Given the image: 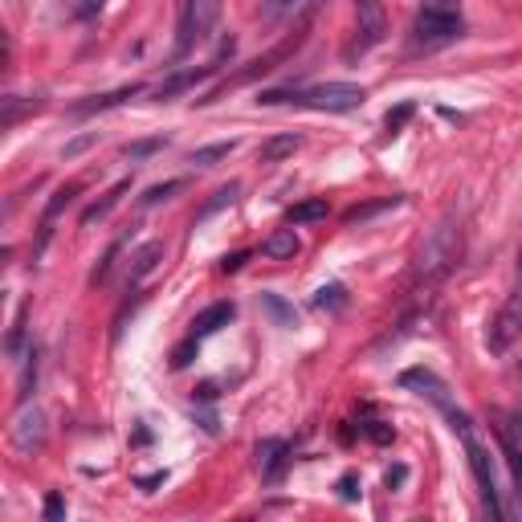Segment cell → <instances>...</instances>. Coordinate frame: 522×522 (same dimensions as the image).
Wrapping results in <instances>:
<instances>
[{
	"instance_id": "obj_1",
	"label": "cell",
	"mask_w": 522,
	"mask_h": 522,
	"mask_svg": "<svg viewBox=\"0 0 522 522\" xmlns=\"http://www.w3.org/2000/svg\"><path fill=\"white\" fill-rule=\"evenodd\" d=\"M368 90L355 82H323L307 86V90H261L257 107H302V110H330V115H347L360 110Z\"/></svg>"
},
{
	"instance_id": "obj_2",
	"label": "cell",
	"mask_w": 522,
	"mask_h": 522,
	"mask_svg": "<svg viewBox=\"0 0 522 522\" xmlns=\"http://www.w3.org/2000/svg\"><path fill=\"white\" fill-rule=\"evenodd\" d=\"M445 416H449V429H454L461 437V445H465L469 469H474V482H477V490H482V502H485V510H490V518H506V510H502L498 474H494V457H490V449H485L477 424L469 421L461 408H445Z\"/></svg>"
},
{
	"instance_id": "obj_3",
	"label": "cell",
	"mask_w": 522,
	"mask_h": 522,
	"mask_svg": "<svg viewBox=\"0 0 522 522\" xmlns=\"http://www.w3.org/2000/svg\"><path fill=\"white\" fill-rule=\"evenodd\" d=\"M465 37L457 0H424V8L412 21V49H441Z\"/></svg>"
},
{
	"instance_id": "obj_4",
	"label": "cell",
	"mask_w": 522,
	"mask_h": 522,
	"mask_svg": "<svg viewBox=\"0 0 522 522\" xmlns=\"http://www.w3.org/2000/svg\"><path fill=\"white\" fill-rule=\"evenodd\" d=\"M457 257H461V229L454 224V216H449L416 249V266H412L416 282H441L457 266Z\"/></svg>"
},
{
	"instance_id": "obj_5",
	"label": "cell",
	"mask_w": 522,
	"mask_h": 522,
	"mask_svg": "<svg viewBox=\"0 0 522 522\" xmlns=\"http://www.w3.org/2000/svg\"><path fill=\"white\" fill-rule=\"evenodd\" d=\"M302 41H307V21H302V25H298V29H294V33H290V37H286V41H277V46H274V49H266V54H261V57H254V62H249L245 69H241V74H233V78H229V82H224V86H216V90H213V94H208V99H200V102H213V99H216V94H221V90H229V86H245V82H254V78H261V74H269V69H277V66H282V62H286V57H290V54H294V49H298V46H302Z\"/></svg>"
},
{
	"instance_id": "obj_6",
	"label": "cell",
	"mask_w": 522,
	"mask_h": 522,
	"mask_svg": "<svg viewBox=\"0 0 522 522\" xmlns=\"http://www.w3.org/2000/svg\"><path fill=\"white\" fill-rule=\"evenodd\" d=\"M355 16H360V29H355V46L347 49V57L368 54L388 37V13L380 0H355Z\"/></svg>"
},
{
	"instance_id": "obj_7",
	"label": "cell",
	"mask_w": 522,
	"mask_h": 522,
	"mask_svg": "<svg viewBox=\"0 0 522 522\" xmlns=\"http://www.w3.org/2000/svg\"><path fill=\"white\" fill-rule=\"evenodd\" d=\"M8 441H13V449L21 457L41 454V445H46V412L33 404H21V412L8 424Z\"/></svg>"
},
{
	"instance_id": "obj_8",
	"label": "cell",
	"mask_w": 522,
	"mask_h": 522,
	"mask_svg": "<svg viewBox=\"0 0 522 522\" xmlns=\"http://www.w3.org/2000/svg\"><path fill=\"white\" fill-rule=\"evenodd\" d=\"M522 335V286L515 294H510V302L498 310V318L490 323V335H485V347H490L494 355H506L510 343Z\"/></svg>"
},
{
	"instance_id": "obj_9",
	"label": "cell",
	"mask_w": 522,
	"mask_h": 522,
	"mask_svg": "<svg viewBox=\"0 0 522 522\" xmlns=\"http://www.w3.org/2000/svg\"><path fill=\"white\" fill-rule=\"evenodd\" d=\"M254 457H257L261 482L277 485V482H282V474H286V465H290V445H286V441H277V437H266V441H257Z\"/></svg>"
},
{
	"instance_id": "obj_10",
	"label": "cell",
	"mask_w": 522,
	"mask_h": 522,
	"mask_svg": "<svg viewBox=\"0 0 522 522\" xmlns=\"http://www.w3.org/2000/svg\"><path fill=\"white\" fill-rule=\"evenodd\" d=\"M400 384H404V388H412L416 396L433 400V404H437L441 412H445V408H454V400H449L445 380H437L429 368H408V371H400Z\"/></svg>"
},
{
	"instance_id": "obj_11",
	"label": "cell",
	"mask_w": 522,
	"mask_h": 522,
	"mask_svg": "<svg viewBox=\"0 0 522 522\" xmlns=\"http://www.w3.org/2000/svg\"><path fill=\"white\" fill-rule=\"evenodd\" d=\"M200 46L196 37V0H180V25H176V49H172V66H180Z\"/></svg>"
},
{
	"instance_id": "obj_12",
	"label": "cell",
	"mask_w": 522,
	"mask_h": 522,
	"mask_svg": "<svg viewBox=\"0 0 522 522\" xmlns=\"http://www.w3.org/2000/svg\"><path fill=\"white\" fill-rule=\"evenodd\" d=\"M213 74H216L213 62H208V66H196V69H176L168 82L155 86V102H168V99H176V94H184V90H196V86L204 82V78H213Z\"/></svg>"
},
{
	"instance_id": "obj_13",
	"label": "cell",
	"mask_w": 522,
	"mask_h": 522,
	"mask_svg": "<svg viewBox=\"0 0 522 522\" xmlns=\"http://www.w3.org/2000/svg\"><path fill=\"white\" fill-rule=\"evenodd\" d=\"M163 261V241H147V245H139L135 254H130V266H127V294L135 290L139 282H143L147 274H155V266Z\"/></svg>"
},
{
	"instance_id": "obj_14",
	"label": "cell",
	"mask_w": 522,
	"mask_h": 522,
	"mask_svg": "<svg viewBox=\"0 0 522 522\" xmlns=\"http://www.w3.org/2000/svg\"><path fill=\"white\" fill-rule=\"evenodd\" d=\"M233 318H237V307H233V302H213V307H204V310L196 315L193 335H196V339H208V335H216L221 327H229Z\"/></svg>"
},
{
	"instance_id": "obj_15",
	"label": "cell",
	"mask_w": 522,
	"mask_h": 522,
	"mask_svg": "<svg viewBox=\"0 0 522 522\" xmlns=\"http://www.w3.org/2000/svg\"><path fill=\"white\" fill-rule=\"evenodd\" d=\"M139 90H143V86L130 82V86H119V90H110V94H99V99H82V102H74V115H99V110H115V107H123L127 99H135Z\"/></svg>"
},
{
	"instance_id": "obj_16",
	"label": "cell",
	"mask_w": 522,
	"mask_h": 522,
	"mask_svg": "<svg viewBox=\"0 0 522 522\" xmlns=\"http://www.w3.org/2000/svg\"><path fill=\"white\" fill-rule=\"evenodd\" d=\"M78 196H82V180H69V184H62V188H57V193H54V196H49L46 213H41V241H46V237H49V224H54V221H57V216H62V213H66V208H69V204H74V200H78Z\"/></svg>"
},
{
	"instance_id": "obj_17",
	"label": "cell",
	"mask_w": 522,
	"mask_h": 522,
	"mask_svg": "<svg viewBox=\"0 0 522 522\" xmlns=\"http://www.w3.org/2000/svg\"><path fill=\"white\" fill-rule=\"evenodd\" d=\"M261 254H266L269 261H294L302 254V241H298V233L294 229H277V233H269V237L261 241Z\"/></svg>"
},
{
	"instance_id": "obj_18",
	"label": "cell",
	"mask_w": 522,
	"mask_h": 522,
	"mask_svg": "<svg viewBox=\"0 0 522 522\" xmlns=\"http://www.w3.org/2000/svg\"><path fill=\"white\" fill-rule=\"evenodd\" d=\"M127 193H130V180H119V184H110L107 193H102V200H94V204L82 213V224H86V229H90V224L107 221V216L115 213V204H119V200H123Z\"/></svg>"
},
{
	"instance_id": "obj_19",
	"label": "cell",
	"mask_w": 522,
	"mask_h": 522,
	"mask_svg": "<svg viewBox=\"0 0 522 522\" xmlns=\"http://www.w3.org/2000/svg\"><path fill=\"white\" fill-rule=\"evenodd\" d=\"M502 449H506L510 465H515V482L522 494V416H510V421L502 424Z\"/></svg>"
},
{
	"instance_id": "obj_20",
	"label": "cell",
	"mask_w": 522,
	"mask_h": 522,
	"mask_svg": "<svg viewBox=\"0 0 522 522\" xmlns=\"http://www.w3.org/2000/svg\"><path fill=\"white\" fill-rule=\"evenodd\" d=\"M298 143H302L298 135H274V139H266V143L257 147V163H282V160H290V155L298 151Z\"/></svg>"
},
{
	"instance_id": "obj_21",
	"label": "cell",
	"mask_w": 522,
	"mask_h": 522,
	"mask_svg": "<svg viewBox=\"0 0 522 522\" xmlns=\"http://www.w3.org/2000/svg\"><path fill=\"white\" fill-rule=\"evenodd\" d=\"M261 310H266V315L274 318L277 327H298V310H294L290 302L282 298V294H269V290H266V294H261Z\"/></svg>"
},
{
	"instance_id": "obj_22",
	"label": "cell",
	"mask_w": 522,
	"mask_h": 522,
	"mask_svg": "<svg viewBox=\"0 0 522 522\" xmlns=\"http://www.w3.org/2000/svg\"><path fill=\"white\" fill-rule=\"evenodd\" d=\"M233 151H237V139H229V143H208V147H196V151L188 155V163H193V168H213V163L229 160Z\"/></svg>"
},
{
	"instance_id": "obj_23",
	"label": "cell",
	"mask_w": 522,
	"mask_h": 522,
	"mask_svg": "<svg viewBox=\"0 0 522 522\" xmlns=\"http://www.w3.org/2000/svg\"><path fill=\"white\" fill-rule=\"evenodd\" d=\"M327 200L323 196H315V200H302V204H294L290 213H286V221L290 224H315V221H327Z\"/></svg>"
},
{
	"instance_id": "obj_24",
	"label": "cell",
	"mask_w": 522,
	"mask_h": 522,
	"mask_svg": "<svg viewBox=\"0 0 522 522\" xmlns=\"http://www.w3.org/2000/svg\"><path fill=\"white\" fill-rule=\"evenodd\" d=\"M221 21V0H196V37L208 41Z\"/></svg>"
},
{
	"instance_id": "obj_25",
	"label": "cell",
	"mask_w": 522,
	"mask_h": 522,
	"mask_svg": "<svg viewBox=\"0 0 522 522\" xmlns=\"http://www.w3.org/2000/svg\"><path fill=\"white\" fill-rule=\"evenodd\" d=\"M188 188V180H163V184H151L143 196H139V208H155V204H163V200H172L176 193H184Z\"/></svg>"
},
{
	"instance_id": "obj_26",
	"label": "cell",
	"mask_w": 522,
	"mask_h": 522,
	"mask_svg": "<svg viewBox=\"0 0 522 522\" xmlns=\"http://www.w3.org/2000/svg\"><path fill=\"white\" fill-rule=\"evenodd\" d=\"M168 147V139L163 135H151V139H135V143H123V155L130 163H139V160H151L155 151H163Z\"/></svg>"
},
{
	"instance_id": "obj_27",
	"label": "cell",
	"mask_w": 522,
	"mask_h": 522,
	"mask_svg": "<svg viewBox=\"0 0 522 522\" xmlns=\"http://www.w3.org/2000/svg\"><path fill=\"white\" fill-rule=\"evenodd\" d=\"M347 307V286L343 282H330L315 294V310H343Z\"/></svg>"
},
{
	"instance_id": "obj_28",
	"label": "cell",
	"mask_w": 522,
	"mask_h": 522,
	"mask_svg": "<svg viewBox=\"0 0 522 522\" xmlns=\"http://www.w3.org/2000/svg\"><path fill=\"white\" fill-rule=\"evenodd\" d=\"M237 193H241V184H237V180H233V184H224V188H216V193H213V200H208V204H204V208H200V213H196V221H204V216H213L216 208L233 204V200H237Z\"/></svg>"
},
{
	"instance_id": "obj_29",
	"label": "cell",
	"mask_w": 522,
	"mask_h": 522,
	"mask_svg": "<svg viewBox=\"0 0 522 522\" xmlns=\"http://www.w3.org/2000/svg\"><path fill=\"white\" fill-rule=\"evenodd\" d=\"M412 115H416V102H400L396 110H388V115H384V130H388V135H400V130L412 123Z\"/></svg>"
},
{
	"instance_id": "obj_30",
	"label": "cell",
	"mask_w": 522,
	"mask_h": 522,
	"mask_svg": "<svg viewBox=\"0 0 522 522\" xmlns=\"http://www.w3.org/2000/svg\"><path fill=\"white\" fill-rule=\"evenodd\" d=\"M123 245H127V241H115V245L107 249V257H102L99 266H94L90 286H102V282H107V277H110V269H115V261H119V254H123Z\"/></svg>"
},
{
	"instance_id": "obj_31",
	"label": "cell",
	"mask_w": 522,
	"mask_h": 522,
	"mask_svg": "<svg viewBox=\"0 0 522 522\" xmlns=\"http://www.w3.org/2000/svg\"><path fill=\"white\" fill-rule=\"evenodd\" d=\"M33 384H37V351L25 355V376H21V392H16V400H21V404H29Z\"/></svg>"
},
{
	"instance_id": "obj_32",
	"label": "cell",
	"mask_w": 522,
	"mask_h": 522,
	"mask_svg": "<svg viewBox=\"0 0 522 522\" xmlns=\"http://www.w3.org/2000/svg\"><path fill=\"white\" fill-rule=\"evenodd\" d=\"M196 351H200V339H196V335H188L184 343H180L176 351H172V368H176V371H180V368H188V363L196 360Z\"/></svg>"
},
{
	"instance_id": "obj_33",
	"label": "cell",
	"mask_w": 522,
	"mask_h": 522,
	"mask_svg": "<svg viewBox=\"0 0 522 522\" xmlns=\"http://www.w3.org/2000/svg\"><path fill=\"white\" fill-rule=\"evenodd\" d=\"M360 433H363L368 441H376V445H388V441L396 437V429H392V424H384V421H363Z\"/></svg>"
},
{
	"instance_id": "obj_34",
	"label": "cell",
	"mask_w": 522,
	"mask_h": 522,
	"mask_svg": "<svg viewBox=\"0 0 522 522\" xmlns=\"http://www.w3.org/2000/svg\"><path fill=\"white\" fill-rule=\"evenodd\" d=\"M25 315H29V310H25V307H21V315H16V323H13V330H8V343H5V351H8V355H13V360H16V355H21V343H25Z\"/></svg>"
},
{
	"instance_id": "obj_35",
	"label": "cell",
	"mask_w": 522,
	"mask_h": 522,
	"mask_svg": "<svg viewBox=\"0 0 522 522\" xmlns=\"http://www.w3.org/2000/svg\"><path fill=\"white\" fill-rule=\"evenodd\" d=\"M404 196H388V200H380V204H368V208H351L347 213V224H355V221H368V216H376L380 208H392V204H400Z\"/></svg>"
},
{
	"instance_id": "obj_36",
	"label": "cell",
	"mask_w": 522,
	"mask_h": 522,
	"mask_svg": "<svg viewBox=\"0 0 522 522\" xmlns=\"http://www.w3.org/2000/svg\"><path fill=\"white\" fill-rule=\"evenodd\" d=\"M335 490H339V498H343V502H355V498H360V474H343Z\"/></svg>"
},
{
	"instance_id": "obj_37",
	"label": "cell",
	"mask_w": 522,
	"mask_h": 522,
	"mask_svg": "<svg viewBox=\"0 0 522 522\" xmlns=\"http://www.w3.org/2000/svg\"><path fill=\"white\" fill-rule=\"evenodd\" d=\"M245 261H249V249H237V254H224L216 269H221V274H237V269L245 266Z\"/></svg>"
},
{
	"instance_id": "obj_38",
	"label": "cell",
	"mask_w": 522,
	"mask_h": 522,
	"mask_svg": "<svg viewBox=\"0 0 522 522\" xmlns=\"http://www.w3.org/2000/svg\"><path fill=\"white\" fill-rule=\"evenodd\" d=\"M102 5H107V0H82V5L74 8V16H78V21H90V16L102 13Z\"/></svg>"
},
{
	"instance_id": "obj_39",
	"label": "cell",
	"mask_w": 522,
	"mask_h": 522,
	"mask_svg": "<svg viewBox=\"0 0 522 522\" xmlns=\"http://www.w3.org/2000/svg\"><path fill=\"white\" fill-rule=\"evenodd\" d=\"M94 139H99V135H94V130H90V135H78V139H74V143H66V151H62V155H66V160H74V155H82V151H86V147H90V143H94Z\"/></svg>"
},
{
	"instance_id": "obj_40",
	"label": "cell",
	"mask_w": 522,
	"mask_h": 522,
	"mask_svg": "<svg viewBox=\"0 0 522 522\" xmlns=\"http://www.w3.org/2000/svg\"><path fill=\"white\" fill-rule=\"evenodd\" d=\"M46 518H66V498L62 494H49L46 498Z\"/></svg>"
},
{
	"instance_id": "obj_41",
	"label": "cell",
	"mask_w": 522,
	"mask_h": 522,
	"mask_svg": "<svg viewBox=\"0 0 522 522\" xmlns=\"http://www.w3.org/2000/svg\"><path fill=\"white\" fill-rule=\"evenodd\" d=\"M163 482H168V469H160V474H143V477H135L139 490H151V485H163Z\"/></svg>"
},
{
	"instance_id": "obj_42",
	"label": "cell",
	"mask_w": 522,
	"mask_h": 522,
	"mask_svg": "<svg viewBox=\"0 0 522 522\" xmlns=\"http://www.w3.org/2000/svg\"><path fill=\"white\" fill-rule=\"evenodd\" d=\"M404 477H408V469H404V465H392V469H388V474H384L388 490H396V485H404Z\"/></svg>"
},
{
	"instance_id": "obj_43",
	"label": "cell",
	"mask_w": 522,
	"mask_h": 522,
	"mask_svg": "<svg viewBox=\"0 0 522 522\" xmlns=\"http://www.w3.org/2000/svg\"><path fill=\"white\" fill-rule=\"evenodd\" d=\"M318 5H323V0H298V21H307V16L315 13Z\"/></svg>"
},
{
	"instance_id": "obj_44",
	"label": "cell",
	"mask_w": 522,
	"mask_h": 522,
	"mask_svg": "<svg viewBox=\"0 0 522 522\" xmlns=\"http://www.w3.org/2000/svg\"><path fill=\"white\" fill-rule=\"evenodd\" d=\"M518 277H522V249H518Z\"/></svg>"
}]
</instances>
